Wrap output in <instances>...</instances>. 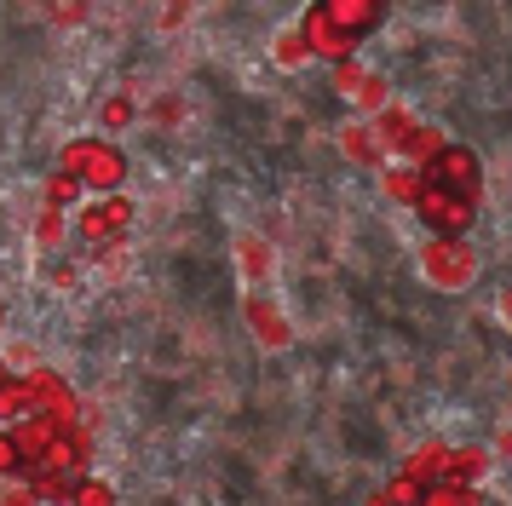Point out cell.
I'll return each mask as SVG.
<instances>
[{
	"mask_svg": "<svg viewBox=\"0 0 512 506\" xmlns=\"http://www.w3.org/2000/svg\"><path fill=\"white\" fill-rule=\"evenodd\" d=\"M64 173L81 179V190H93V196H116L121 179H127V156H121V144L110 138H70L64 144V161H58Z\"/></svg>",
	"mask_w": 512,
	"mask_h": 506,
	"instance_id": "cell-1",
	"label": "cell"
},
{
	"mask_svg": "<svg viewBox=\"0 0 512 506\" xmlns=\"http://www.w3.org/2000/svg\"><path fill=\"white\" fill-rule=\"evenodd\" d=\"M415 265L438 294H461V288L478 282V248L466 236H426L415 253Z\"/></svg>",
	"mask_w": 512,
	"mask_h": 506,
	"instance_id": "cell-2",
	"label": "cell"
},
{
	"mask_svg": "<svg viewBox=\"0 0 512 506\" xmlns=\"http://www.w3.org/2000/svg\"><path fill=\"white\" fill-rule=\"evenodd\" d=\"M133 213H139V207H133V196H93V202L87 207H75V236H81V242H87V248H116L121 236H127V230H133Z\"/></svg>",
	"mask_w": 512,
	"mask_h": 506,
	"instance_id": "cell-3",
	"label": "cell"
},
{
	"mask_svg": "<svg viewBox=\"0 0 512 506\" xmlns=\"http://www.w3.org/2000/svg\"><path fill=\"white\" fill-rule=\"evenodd\" d=\"M420 179L432 184V190H449V196L478 202L484 196V161H478V150H466V144H443L438 156L420 167Z\"/></svg>",
	"mask_w": 512,
	"mask_h": 506,
	"instance_id": "cell-4",
	"label": "cell"
},
{
	"mask_svg": "<svg viewBox=\"0 0 512 506\" xmlns=\"http://www.w3.org/2000/svg\"><path fill=\"white\" fill-rule=\"evenodd\" d=\"M415 213H420V225L432 230V236H466V230L478 225V202H466V196H449V190H420V202H415Z\"/></svg>",
	"mask_w": 512,
	"mask_h": 506,
	"instance_id": "cell-5",
	"label": "cell"
},
{
	"mask_svg": "<svg viewBox=\"0 0 512 506\" xmlns=\"http://www.w3.org/2000/svg\"><path fill=\"white\" fill-rule=\"evenodd\" d=\"M317 18H323L340 41L363 46V35H374V29L386 23V0H323Z\"/></svg>",
	"mask_w": 512,
	"mask_h": 506,
	"instance_id": "cell-6",
	"label": "cell"
},
{
	"mask_svg": "<svg viewBox=\"0 0 512 506\" xmlns=\"http://www.w3.org/2000/svg\"><path fill=\"white\" fill-rule=\"evenodd\" d=\"M242 322H248V334L259 340V351H288V345H294V322L282 317V305L271 294L242 299Z\"/></svg>",
	"mask_w": 512,
	"mask_h": 506,
	"instance_id": "cell-7",
	"label": "cell"
},
{
	"mask_svg": "<svg viewBox=\"0 0 512 506\" xmlns=\"http://www.w3.org/2000/svg\"><path fill=\"white\" fill-rule=\"evenodd\" d=\"M236 265H242L248 294H271V282H277V248H271V236L242 230V236H236Z\"/></svg>",
	"mask_w": 512,
	"mask_h": 506,
	"instance_id": "cell-8",
	"label": "cell"
},
{
	"mask_svg": "<svg viewBox=\"0 0 512 506\" xmlns=\"http://www.w3.org/2000/svg\"><path fill=\"white\" fill-rule=\"evenodd\" d=\"M294 29H300L305 52H311V58H323V64H351V58H357V46L340 41V35H334V29L317 18V6H305V18L294 23Z\"/></svg>",
	"mask_w": 512,
	"mask_h": 506,
	"instance_id": "cell-9",
	"label": "cell"
},
{
	"mask_svg": "<svg viewBox=\"0 0 512 506\" xmlns=\"http://www.w3.org/2000/svg\"><path fill=\"white\" fill-rule=\"evenodd\" d=\"M420 121H415V110H409V104H386V110L374 115L369 121V133H374V144H380V150H386V161L397 156V150H403V144H409V133H415Z\"/></svg>",
	"mask_w": 512,
	"mask_h": 506,
	"instance_id": "cell-10",
	"label": "cell"
},
{
	"mask_svg": "<svg viewBox=\"0 0 512 506\" xmlns=\"http://www.w3.org/2000/svg\"><path fill=\"white\" fill-rule=\"evenodd\" d=\"M449 455H455V443H420L415 455L397 466V478H409L415 489H426V483H443V478H449Z\"/></svg>",
	"mask_w": 512,
	"mask_h": 506,
	"instance_id": "cell-11",
	"label": "cell"
},
{
	"mask_svg": "<svg viewBox=\"0 0 512 506\" xmlns=\"http://www.w3.org/2000/svg\"><path fill=\"white\" fill-rule=\"evenodd\" d=\"M340 156H346V161H357V167H374V173L386 167V150L374 144L369 121H346V127H340Z\"/></svg>",
	"mask_w": 512,
	"mask_h": 506,
	"instance_id": "cell-12",
	"label": "cell"
},
{
	"mask_svg": "<svg viewBox=\"0 0 512 506\" xmlns=\"http://www.w3.org/2000/svg\"><path fill=\"white\" fill-rule=\"evenodd\" d=\"M489 466H495V449H489V443H461V449L449 455V478L455 483H478V489H484Z\"/></svg>",
	"mask_w": 512,
	"mask_h": 506,
	"instance_id": "cell-13",
	"label": "cell"
},
{
	"mask_svg": "<svg viewBox=\"0 0 512 506\" xmlns=\"http://www.w3.org/2000/svg\"><path fill=\"white\" fill-rule=\"evenodd\" d=\"M380 190H386L397 207H415V202H420V190H426V179H420V167L386 161V167H380Z\"/></svg>",
	"mask_w": 512,
	"mask_h": 506,
	"instance_id": "cell-14",
	"label": "cell"
},
{
	"mask_svg": "<svg viewBox=\"0 0 512 506\" xmlns=\"http://www.w3.org/2000/svg\"><path fill=\"white\" fill-rule=\"evenodd\" d=\"M415 506H484V489H478V483H455V478H443V483H426Z\"/></svg>",
	"mask_w": 512,
	"mask_h": 506,
	"instance_id": "cell-15",
	"label": "cell"
},
{
	"mask_svg": "<svg viewBox=\"0 0 512 506\" xmlns=\"http://www.w3.org/2000/svg\"><path fill=\"white\" fill-rule=\"evenodd\" d=\"M443 144H449V138H443V127H426V121H420L415 133H409V144L397 150V161H403V167H426V161L443 150Z\"/></svg>",
	"mask_w": 512,
	"mask_h": 506,
	"instance_id": "cell-16",
	"label": "cell"
},
{
	"mask_svg": "<svg viewBox=\"0 0 512 506\" xmlns=\"http://www.w3.org/2000/svg\"><path fill=\"white\" fill-rule=\"evenodd\" d=\"M305 58H311V52H305L300 29L288 23V29H282L277 41H271V64H277V69H288V75H294V69H305Z\"/></svg>",
	"mask_w": 512,
	"mask_h": 506,
	"instance_id": "cell-17",
	"label": "cell"
},
{
	"mask_svg": "<svg viewBox=\"0 0 512 506\" xmlns=\"http://www.w3.org/2000/svg\"><path fill=\"white\" fill-rule=\"evenodd\" d=\"M351 104H357V110H363V115L374 121V115H380L386 104H392V81H386V75H374V69H369V81H363V87L351 92Z\"/></svg>",
	"mask_w": 512,
	"mask_h": 506,
	"instance_id": "cell-18",
	"label": "cell"
},
{
	"mask_svg": "<svg viewBox=\"0 0 512 506\" xmlns=\"http://www.w3.org/2000/svg\"><path fill=\"white\" fill-rule=\"evenodd\" d=\"M41 196H47V202H41V207H58V213H70V207H75V196H81V179H75V173H64V167H58V173H52V179L41 184Z\"/></svg>",
	"mask_w": 512,
	"mask_h": 506,
	"instance_id": "cell-19",
	"label": "cell"
},
{
	"mask_svg": "<svg viewBox=\"0 0 512 506\" xmlns=\"http://www.w3.org/2000/svg\"><path fill=\"white\" fill-rule=\"evenodd\" d=\"M64 236H70V213L41 207V213H35V242H41V248H64Z\"/></svg>",
	"mask_w": 512,
	"mask_h": 506,
	"instance_id": "cell-20",
	"label": "cell"
},
{
	"mask_svg": "<svg viewBox=\"0 0 512 506\" xmlns=\"http://www.w3.org/2000/svg\"><path fill=\"white\" fill-rule=\"evenodd\" d=\"M133 121H139V104H133V87L110 92V104H104V127L116 133V127H133Z\"/></svg>",
	"mask_w": 512,
	"mask_h": 506,
	"instance_id": "cell-21",
	"label": "cell"
},
{
	"mask_svg": "<svg viewBox=\"0 0 512 506\" xmlns=\"http://www.w3.org/2000/svg\"><path fill=\"white\" fill-rule=\"evenodd\" d=\"M0 506H41V495L24 472H12V478H0Z\"/></svg>",
	"mask_w": 512,
	"mask_h": 506,
	"instance_id": "cell-22",
	"label": "cell"
},
{
	"mask_svg": "<svg viewBox=\"0 0 512 506\" xmlns=\"http://www.w3.org/2000/svg\"><path fill=\"white\" fill-rule=\"evenodd\" d=\"M363 81H369V64H363V58H351V64H334V92H340V98H351V92L363 87Z\"/></svg>",
	"mask_w": 512,
	"mask_h": 506,
	"instance_id": "cell-23",
	"label": "cell"
},
{
	"mask_svg": "<svg viewBox=\"0 0 512 506\" xmlns=\"http://www.w3.org/2000/svg\"><path fill=\"white\" fill-rule=\"evenodd\" d=\"M70 506H116V489H110L104 478H81V489H75Z\"/></svg>",
	"mask_w": 512,
	"mask_h": 506,
	"instance_id": "cell-24",
	"label": "cell"
},
{
	"mask_svg": "<svg viewBox=\"0 0 512 506\" xmlns=\"http://www.w3.org/2000/svg\"><path fill=\"white\" fill-rule=\"evenodd\" d=\"M58 29H75V23H87V6L81 0H52V12H47Z\"/></svg>",
	"mask_w": 512,
	"mask_h": 506,
	"instance_id": "cell-25",
	"label": "cell"
},
{
	"mask_svg": "<svg viewBox=\"0 0 512 506\" xmlns=\"http://www.w3.org/2000/svg\"><path fill=\"white\" fill-rule=\"evenodd\" d=\"M127 271V242H116V248H98V276H121Z\"/></svg>",
	"mask_w": 512,
	"mask_h": 506,
	"instance_id": "cell-26",
	"label": "cell"
},
{
	"mask_svg": "<svg viewBox=\"0 0 512 506\" xmlns=\"http://www.w3.org/2000/svg\"><path fill=\"white\" fill-rule=\"evenodd\" d=\"M18 466H24V455H18V443H12V432L0 426V478H12Z\"/></svg>",
	"mask_w": 512,
	"mask_h": 506,
	"instance_id": "cell-27",
	"label": "cell"
},
{
	"mask_svg": "<svg viewBox=\"0 0 512 506\" xmlns=\"http://www.w3.org/2000/svg\"><path fill=\"white\" fill-rule=\"evenodd\" d=\"M150 115H156V121H179V115H185V104H179L173 92H162V98L150 104Z\"/></svg>",
	"mask_w": 512,
	"mask_h": 506,
	"instance_id": "cell-28",
	"label": "cell"
},
{
	"mask_svg": "<svg viewBox=\"0 0 512 506\" xmlns=\"http://www.w3.org/2000/svg\"><path fill=\"white\" fill-rule=\"evenodd\" d=\"M75 282H81V265L58 259V265H52V288H75Z\"/></svg>",
	"mask_w": 512,
	"mask_h": 506,
	"instance_id": "cell-29",
	"label": "cell"
},
{
	"mask_svg": "<svg viewBox=\"0 0 512 506\" xmlns=\"http://www.w3.org/2000/svg\"><path fill=\"white\" fill-rule=\"evenodd\" d=\"M185 18H190V6H185V0H179V6H167L162 18H156V29H162V35H167V29H179V23H185Z\"/></svg>",
	"mask_w": 512,
	"mask_h": 506,
	"instance_id": "cell-30",
	"label": "cell"
},
{
	"mask_svg": "<svg viewBox=\"0 0 512 506\" xmlns=\"http://www.w3.org/2000/svg\"><path fill=\"white\" fill-rule=\"evenodd\" d=\"M495 455H512V432H501V443H495Z\"/></svg>",
	"mask_w": 512,
	"mask_h": 506,
	"instance_id": "cell-31",
	"label": "cell"
},
{
	"mask_svg": "<svg viewBox=\"0 0 512 506\" xmlns=\"http://www.w3.org/2000/svg\"><path fill=\"white\" fill-rule=\"evenodd\" d=\"M0 328H6V299H0Z\"/></svg>",
	"mask_w": 512,
	"mask_h": 506,
	"instance_id": "cell-32",
	"label": "cell"
}]
</instances>
